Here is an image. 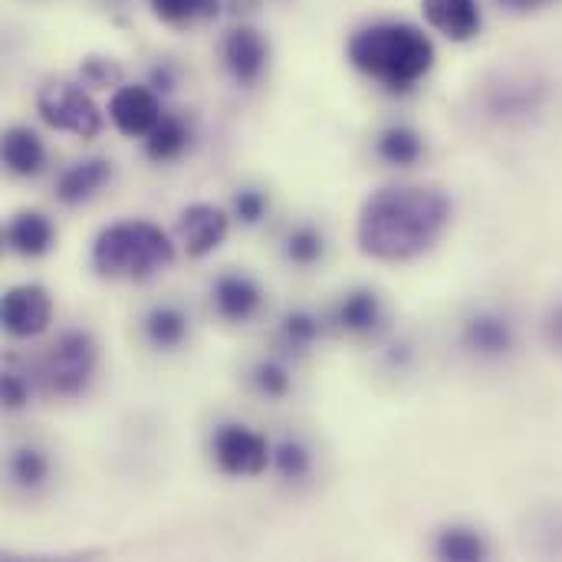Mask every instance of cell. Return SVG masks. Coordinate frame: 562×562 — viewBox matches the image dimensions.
I'll return each instance as SVG.
<instances>
[{"label": "cell", "mask_w": 562, "mask_h": 562, "mask_svg": "<svg viewBox=\"0 0 562 562\" xmlns=\"http://www.w3.org/2000/svg\"><path fill=\"white\" fill-rule=\"evenodd\" d=\"M26 402H30V385L23 382V375L3 372V405H7L10 412H16V408H23Z\"/></svg>", "instance_id": "cell-31"}, {"label": "cell", "mask_w": 562, "mask_h": 562, "mask_svg": "<svg viewBox=\"0 0 562 562\" xmlns=\"http://www.w3.org/2000/svg\"><path fill=\"white\" fill-rule=\"evenodd\" d=\"M543 99H547L543 82H537V79H510L507 76L497 86H491L487 109L497 119H527V115L540 112Z\"/></svg>", "instance_id": "cell-15"}, {"label": "cell", "mask_w": 562, "mask_h": 562, "mask_svg": "<svg viewBox=\"0 0 562 562\" xmlns=\"http://www.w3.org/2000/svg\"><path fill=\"white\" fill-rule=\"evenodd\" d=\"M211 300H214V310H217L221 319L247 323V319L257 316V310L263 303V290L247 273H224V277L214 280Z\"/></svg>", "instance_id": "cell-13"}, {"label": "cell", "mask_w": 562, "mask_h": 562, "mask_svg": "<svg viewBox=\"0 0 562 562\" xmlns=\"http://www.w3.org/2000/svg\"><path fill=\"white\" fill-rule=\"evenodd\" d=\"M145 142V155L151 158V161H175V158H181L184 155V148H188V142H191V128L184 125V119H178V115H161L158 119V125L142 138Z\"/></svg>", "instance_id": "cell-20"}, {"label": "cell", "mask_w": 562, "mask_h": 562, "mask_svg": "<svg viewBox=\"0 0 562 562\" xmlns=\"http://www.w3.org/2000/svg\"><path fill=\"white\" fill-rule=\"evenodd\" d=\"M3 165L16 178H33L46 165V148L43 138L26 128V125H10L3 132Z\"/></svg>", "instance_id": "cell-16"}, {"label": "cell", "mask_w": 562, "mask_h": 562, "mask_svg": "<svg viewBox=\"0 0 562 562\" xmlns=\"http://www.w3.org/2000/svg\"><path fill=\"white\" fill-rule=\"evenodd\" d=\"M543 333H547V342H550V349H553L557 356H562V303H557V306L547 313Z\"/></svg>", "instance_id": "cell-32"}, {"label": "cell", "mask_w": 562, "mask_h": 562, "mask_svg": "<svg viewBox=\"0 0 562 562\" xmlns=\"http://www.w3.org/2000/svg\"><path fill=\"white\" fill-rule=\"evenodd\" d=\"M99 369V342L86 329H66L43 359V375L53 395L79 398Z\"/></svg>", "instance_id": "cell-4"}, {"label": "cell", "mask_w": 562, "mask_h": 562, "mask_svg": "<svg viewBox=\"0 0 562 562\" xmlns=\"http://www.w3.org/2000/svg\"><path fill=\"white\" fill-rule=\"evenodd\" d=\"M454 204L431 184H385L372 191L356 217V244L369 260L408 263L428 254L451 227Z\"/></svg>", "instance_id": "cell-1"}, {"label": "cell", "mask_w": 562, "mask_h": 562, "mask_svg": "<svg viewBox=\"0 0 562 562\" xmlns=\"http://www.w3.org/2000/svg\"><path fill=\"white\" fill-rule=\"evenodd\" d=\"M221 59H224V69L227 76L250 89L260 82V76L267 72V63H270V43L267 36L250 26V23H237L227 30L224 43H221Z\"/></svg>", "instance_id": "cell-7"}, {"label": "cell", "mask_w": 562, "mask_h": 562, "mask_svg": "<svg viewBox=\"0 0 562 562\" xmlns=\"http://www.w3.org/2000/svg\"><path fill=\"white\" fill-rule=\"evenodd\" d=\"M231 211H234V217H237L240 224H260L263 214L270 211V201H267V194L257 191V188H240V191L234 194V201H231Z\"/></svg>", "instance_id": "cell-29"}, {"label": "cell", "mask_w": 562, "mask_h": 562, "mask_svg": "<svg viewBox=\"0 0 562 562\" xmlns=\"http://www.w3.org/2000/svg\"><path fill=\"white\" fill-rule=\"evenodd\" d=\"M109 119L125 138H145L161 119V102L151 86L122 82L109 95Z\"/></svg>", "instance_id": "cell-10"}, {"label": "cell", "mask_w": 562, "mask_h": 562, "mask_svg": "<svg viewBox=\"0 0 562 562\" xmlns=\"http://www.w3.org/2000/svg\"><path fill=\"white\" fill-rule=\"evenodd\" d=\"M7 247L20 257H43L53 247V224L43 211H20L7 224Z\"/></svg>", "instance_id": "cell-17"}, {"label": "cell", "mask_w": 562, "mask_h": 562, "mask_svg": "<svg viewBox=\"0 0 562 562\" xmlns=\"http://www.w3.org/2000/svg\"><path fill=\"white\" fill-rule=\"evenodd\" d=\"M214 464L231 477H260L273 464V445L247 425H221L211 441Z\"/></svg>", "instance_id": "cell-6"}, {"label": "cell", "mask_w": 562, "mask_h": 562, "mask_svg": "<svg viewBox=\"0 0 562 562\" xmlns=\"http://www.w3.org/2000/svg\"><path fill=\"white\" fill-rule=\"evenodd\" d=\"M346 56L366 79L389 92H412L435 69V43L425 30L402 20H382L352 33Z\"/></svg>", "instance_id": "cell-2"}, {"label": "cell", "mask_w": 562, "mask_h": 562, "mask_svg": "<svg viewBox=\"0 0 562 562\" xmlns=\"http://www.w3.org/2000/svg\"><path fill=\"white\" fill-rule=\"evenodd\" d=\"M422 13L425 23L451 43H471L474 36H481L484 26L477 0H422Z\"/></svg>", "instance_id": "cell-12"}, {"label": "cell", "mask_w": 562, "mask_h": 562, "mask_svg": "<svg viewBox=\"0 0 562 562\" xmlns=\"http://www.w3.org/2000/svg\"><path fill=\"white\" fill-rule=\"evenodd\" d=\"M286 260L296 263V267H316L326 254V237L323 231H316L313 224H300L290 231L286 237Z\"/></svg>", "instance_id": "cell-25"}, {"label": "cell", "mask_w": 562, "mask_h": 562, "mask_svg": "<svg viewBox=\"0 0 562 562\" xmlns=\"http://www.w3.org/2000/svg\"><path fill=\"white\" fill-rule=\"evenodd\" d=\"M142 329H145V342H148L151 349L171 352V349H178V346L188 339V316H184L181 306L158 303V306L148 310Z\"/></svg>", "instance_id": "cell-18"}, {"label": "cell", "mask_w": 562, "mask_h": 562, "mask_svg": "<svg viewBox=\"0 0 562 562\" xmlns=\"http://www.w3.org/2000/svg\"><path fill=\"white\" fill-rule=\"evenodd\" d=\"M461 346L481 359H504L517 346V329L504 313L481 310L461 326Z\"/></svg>", "instance_id": "cell-11"}, {"label": "cell", "mask_w": 562, "mask_h": 562, "mask_svg": "<svg viewBox=\"0 0 562 562\" xmlns=\"http://www.w3.org/2000/svg\"><path fill=\"white\" fill-rule=\"evenodd\" d=\"M283 481H303L313 471V454L300 438H283L273 445V464H270Z\"/></svg>", "instance_id": "cell-24"}, {"label": "cell", "mask_w": 562, "mask_h": 562, "mask_svg": "<svg viewBox=\"0 0 562 562\" xmlns=\"http://www.w3.org/2000/svg\"><path fill=\"white\" fill-rule=\"evenodd\" d=\"M497 3L507 7V10H514V13H530V10L543 7L547 0H497Z\"/></svg>", "instance_id": "cell-34"}, {"label": "cell", "mask_w": 562, "mask_h": 562, "mask_svg": "<svg viewBox=\"0 0 562 562\" xmlns=\"http://www.w3.org/2000/svg\"><path fill=\"white\" fill-rule=\"evenodd\" d=\"M375 155L395 168H412L415 161H422L425 155V142L415 128L408 125H389L379 132L375 138Z\"/></svg>", "instance_id": "cell-21"}, {"label": "cell", "mask_w": 562, "mask_h": 562, "mask_svg": "<svg viewBox=\"0 0 562 562\" xmlns=\"http://www.w3.org/2000/svg\"><path fill=\"white\" fill-rule=\"evenodd\" d=\"M3 329L13 339H36L49 329L53 300L40 283H16L3 293Z\"/></svg>", "instance_id": "cell-8"}, {"label": "cell", "mask_w": 562, "mask_h": 562, "mask_svg": "<svg viewBox=\"0 0 562 562\" xmlns=\"http://www.w3.org/2000/svg\"><path fill=\"white\" fill-rule=\"evenodd\" d=\"M36 112L53 132L76 138H95L102 132V112L92 95L72 79H49L36 92Z\"/></svg>", "instance_id": "cell-5"}, {"label": "cell", "mask_w": 562, "mask_h": 562, "mask_svg": "<svg viewBox=\"0 0 562 562\" xmlns=\"http://www.w3.org/2000/svg\"><path fill=\"white\" fill-rule=\"evenodd\" d=\"M435 557L448 562H481L491 557V547L471 527H448L435 540Z\"/></svg>", "instance_id": "cell-22"}, {"label": "cell", "mask_w": 562, "mask_h": 562, "mask_svg": "<svg viewBox=\"0 0 562 562\" xmlns=\"http://www.w3.org/2000/svg\"><path fill=\"white\" fill-rule=\"evenodd\" d=\"M175 263V240L151 221H115L92 240V270L105 280L145 283Z\"/></svg>", "instance_id": "cell-3"}, {"label": "cell", "mask_w": 562, "mask_h": 562, "mask_svg": "<svg viewBox=\"0 0 562 562\" xmlns=\"http://www.w3.org/2000/svg\"><path fill=\"white\" fill-rule=\"evenodd\" d=\"M109 181H112V161L109 158H82V161H72L56 178V201L66 204V207L86 204Z\"/></svg>", "instance_id": "cell-14"}, {"label": "cell", "mask_w": 562, "mask_h": 562, "mask_svg": "<svg viewBox=\"0 0 562 562\" xmlns=\"http://www.w3.org/2000/svg\"><path fill=\"white\" fill-rule=\"evenodd\" d=\"M79 76L86 86H122V66L105 56H86Z\"/></svg>", "instance_id": "cell-30"}, {"label": "cell", "mask_w": 562, "mask_h": 562, "mask_svg": "<svg viewBox=\"0 0 562 562\" xmlns=\"http://www.w3.org/2000/svg\"><path fill=\"white\" fill-rule=\"evenodd\" d=\"M227 231H231V217L217 204L194 201L178 214V244L191 260L214 254L227 240Z\"/></svg>", "instance_id": "cell-9"}, {"label": "cell", "mask_w": 562, "mask_h": 562, "mask_svg": "<svg viewBox=\"0 0 562 562\" xmlns=\"http://www.w3.org/2000/svg\"><path fill=\"white\" fill-rule=\"evenodd\" d=\"M319 319L313 316V313H306V310H293V313H286V319H283V339H286V346H293V349H306V346H313L316 339H319Z\"/></svg>", "instance_id": "cell-27"}, {"label": "cell", "mask_w": 562, "mask_h": 562, "mask_svg": "<svg viewBox=\"0 0 562 562\" xmlns=\"http://www.w3.org/2000/svg\"><path fill=\"white\" fill-rule=\"evenodd\" d=\"M7 471H10V481L20 487V491H40L49 477V458L33 448V445H23L10 454L7 461Z\"/></svg>", "instance_id": "cell-23"}, {"label": "cell", "mask_w": 562, "mask_h": 562, "mask_svg": "<svg viewBox=\"0 0 562 562\" xmlns=\"http://www.w3.org/2000/svg\"><path fill=\"white\" fill-rule=\"evenodd\" d=\"M148 7L168 26H188L198 16L217 13V0H148Z\"/></svg>", "instance_id": "cell-26"}, {"label": "cell", "mask_w": 562, "mask_h": 562, "mask_svg": "<svg viewBox=\"0 0 562 562\" xmlns=\"http://www.w3.org/2000/svg\"><path fill=\"white\" fill-rule=\"evenodd\" d=\"M250 379H254V389H257L263 398H283V395L290 392V372H286L280 362H273V359L257 362Z\"/></svg>", "instance_id": "cell-28"}, {"label": "cell", "mask_w": 562, "mask_h": 562, "mask_svg": "<svg viewBox=\"0 0 562 562\" xmlns=\"http://www.w3.org/2000/svg\"><path fill=\"white\" fill-rule=\"evenodd\" d=\"M336 323L356 336L375 333L382 326V300L372 290H356L336 306Z\"/></svg>", "instance_id": "cell-19"}, {"label": "cell", "mask_w": 562, "mask_h": 562, "mask_svg": "<svg viewBox=\"0 0 562 562\" xmlns=\"http://www.w3.org/2000/svg\"><path fill=\"white\" fill-rule=\"evenodd\" d=\"M148 86H151V89H158V92H171V89H175V69H171L168 63L155 66V69H151V76H148Z\"/></svg>", "instance_id": "cell-33"}]
</instances>
